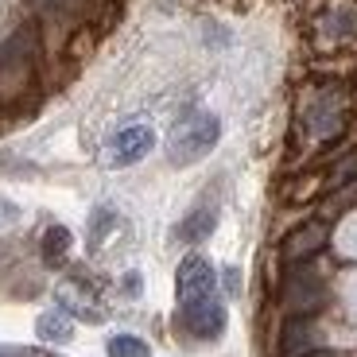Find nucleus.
I'll list each match as a JSON object with an SVG mask.
<instances>
[{
  "mask_svg": "<svg viewBox=\"0 0 357 357\" xmlns=\"http://www.w3.org/2000/svg\"><path fill=\"white\" fill-rule=\"evenodd\" d=\"M155 148V128L132 121V125H121L113 136L105 140V163L109 167H132V163L148 160Z\"/></svg>",
  "mask_w": 357,
  "mask_h": 357,
  "instance_id": "nucleus-3",
  "label": "nucleus"
},
{
  "mask_svg": "<svg viewBox=\"0 0 357 357\" xmlns=\"http://www.w3.org/2000/svg\"><path fill=\"white\" fill-rule=\"evenodd\" d=\"M0 357H36L31 349H20V346H0Z\"/></svg>",
  "mask_w": 357,
  "mask_h": 357,
  "instance_id": "nucleus-15",
  "label": "nucleus"
},
{
  "mask_svg": "<svg viewBox=\"0 0 357 357\" xmlns=\"http://www.w3.org/2000/svg\"><path fill=\"white\" fill-rule=\"evenodd\" d=\"M121 291H125L128 299H140V291H144V276H140V272H125V276H121Z\"/></svg>",
  "mask_w": 357,
  "mask_h": 357,
  "instance_id": "nucleus-13",
  "label": "nucleus"
},
{
  "mask_svg": "<svg viewBox=\"0 0 357 357\" xmlns=\"http://www.w3.org/2000/svg\"><path fill=\"white\" fill-rule=\"evenodd\" d=\"M20 218V210L12 202H0V225H8V222H16Z\"/></svg>",
  "mask_w": 357,
  "mask_h": 357,
  "instance_id": "nucleus-14",
  "label": "nucleus"
},
{
  "mask_svg": "<svg viewBox=\"0 0 357 357\" xmlns=\"http://www.w3.org/2000/svg\"><path fill=\"white\" fill-rule=\"evenodd\" d=\"M319 105L311 109V116H307V121H311V132L314 136H331V132H338V125H342V105H338V93H331V89H322L319 98Z\"/></svg>",
  "mask_w": 357,
  "mask_h": 357,
  "instance_id": "nucleus-9",
  "label": "nucleus"
},
{
  "mask_svg": "<svg viewBox=\"0 0 357 357\" xmlns=\"http://www.w3.org/2000/svg\"><path fill=\"white\" fill-rule=\"evenodd\" d=\"M36 334L39 342H51V346H63V342L74 338V314L63 311V307H54V311H43L36 319Z\"/></svg>",
  "mask_w": 357,
  "mask_h": 357,
  "instance_id": "nucleus-8",
  "label": "nucleus"
},
{
  "mask_svg": "<svg viewBox=\"0 0 357 357\" xmlns=\"http://www.w3.org/2000/svg\"><path fill=\"white\" fill-rule=\"evenodd\" d=\"M225 303L218 295L210 299H195V303H178V331L187 334L190 342H218L225 334Z\"/></svg>",
  "mask_w": 357,
  "mask_h": 357,
  "instance_id": "nucleus-2",
  "label": "nucleus"
},
{
  "mask_svg": "<svg viewBox=\"0 0 357 357\" xmlns=\"http://www.w3.org/2000/svg\"><path fill=\"white\" fill-rule=\"evenodd\" d=\"M105 354L109 357H152V346L140 334H113L105 342Z\"/></svg>",
  "mask_w": 357,
  "mask_h": 357,
  "instance_id": "nucleus-11",
  "label": "nucleus"
},
{
  "mask_svg": "<svg viewBox=\"0 0 357 357\" xmlns=\"http://www.w3.org/2000/svg\"><path fill=\"white\" fill-rule=\"evenodd\" d=\"M74 237L66 225H51V229L43 233V241H39V252H43L47 264H59V260H66V252H70Z\"/></svg>",
  "mask_w": 357,
  "mask_h": 357,
  "instance_id": "nucleus-10",
  "label": "nucleus"
},
{
  "mask_svg": "<svg viewBox=\"0 0 357 357\" xmlns=\"http://www.w3.org/2000/svg\"><path fill=\"white\" fill-rule=\"evenodd\" d=\"M326 245V225L322 222H307L284 241V264H307L314 252Z\"/></svg>",
  "mask_w": 357,
  "mask_h": 357,
  "instance_id": "nucleus-6",
  "label": "nucleus"
},
{
  "mask_svg": "<svg viewBox=\"0 0 357 357\" xmlns=\"http://www.w3.org/2000/svg\"><path fill=\"white\" fill-rule=\"evenodd\" d=\"M113 229H116V210L113 206H98V210L89 214V249H98Z\"/></svg>",
  "mask_w": 357,
  "mask_h": 357,
  "instance_id": "nucleus-12",
  "label": "nucleus"
},
{
  "mask_svg": "<svg viewBox=\"0 0 357 357\" xmlns=\"http://www.w3.org/2000/svg\"><path fill=\"white\" fill-rule=\"evenodd\" d=\"M295 272L287 276V311L291 314H311L322 307V299H326V284H322L319 276H314L307 264H291Z\"/></svg>",
  "mask_w": 357,
  "mask_h": 357,
  "instance_id": "nucleus-5",
  "label": "nucleus"
},
{
  "mask_svg": "<svg viewBox=\"0 0 357 357\" xmlns=\"http://www.w3.org/2000/svg\"><path fill=\"white\" fill-rule=\"evenodd\" d=\"M214 229H218V206L214 202H198V206H190L187 218L175 225V237L183 245H202Z\"/></svg>",
  "mask_w": 357,
  "mask_h": 357,
  "instance_id": "nucleus-7",
  "label": "nucleus"
},
{
  "mask_svg": "<svg viewBox=\"0 0 357 357\" xmlns=\"http://www.w3.org/2000/svg\"><path fill=\"white\" fill-rule=\"evenodd\" d=\"M175 295H178V303H195V299L218 295V272L202 252L183 257V264H178V272H175Z\"/></svg>",
  "mask_w": 357,
  "mask_h": 357,
  "instance_id": "nucleus-4",
  "label": "nucleus"
},
{
  "mask_svg": "<svg viewBox=\"0 0 357 357\" xmlns=\"http://www.w3.org/2000/svg\"><path fill=\"white\" fill-rule=\"evenodd\" d=\"M222 140V121L210 109H187L167 132V163L171 167H190L206 160Z\"/></svg>",
  "mask_w": 357,
  "mask_h": 357,
  "instance_id": "nucleus-1",
  "label": "nucleus"
}]
</instances>
